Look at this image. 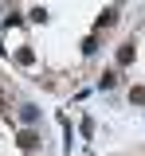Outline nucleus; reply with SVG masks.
I'll use <instances>...</instances> for the list:
<instances>
[{
    "mask_svg": "<svg viewBox=\"0 0 145 156\" xmlns=\"http://www.w3.org/2000/svg\"><path fill=\"white\" fill-rule=\"evenodd\" d=\"M39 105H32V101H28V105H20V121L24 125H28V129H35V125H39Z\"/></svg>",
    "mask_w": 145,
    "mask_h": 156,
    "instance_id": "nucleus-1",
    "label": "nucleus"
},
{
    "mask_svg": "<svg viewBox=\"0 0 145 156\" xmlns=\"http://www.w3.org/2000/svg\"><path fill=\"white\" fill-rule=\"evenodd\" d=\"M16 144H20V148H39V133H35V129H24V133L16 136Z\"/></svg>",
    "mask_w": 145,
    "mask_h": 156,
    "instance_id": "nucleus-2",
    "label": "nucleus"
},
{
    "mask_svg": "<svg viewBox=\"0 0 145 156\" xmlns=\"http://www.w3.org/2000/svg\"><path fill=\"white\" fill-rule=\"evenodd\" d=\"M133 62V43H122L118 47V66H129Z\"/></svg>",
    "mask_w": 145,
    "mask_h": 156,
    "instance_id": "nucleus-3",
    "label": "nucleus"
},
{
    "mask_svg": "<svg viewBox=\"0 0 145 156\" xmlns=\"http://www.w3.org/2000/svg\"><path fill=\"white\" fill-rule=\"evenodd\" d=\"M114 86H118V70H106L98 78V90H114Z\"/></svg>",
    "mask_w": 145,
    "mask_h": 156,
    "instance_id": "nucleus-4",
    "label": "nucleus"
},
{
    "mask_svg": "<svg viewBox=\"0 0 145 156\" xmlns=\"http://www.w3.org/2000/svg\"><path fill=\"white\" fill-rule=\"evenodd\" d=\"M114 23H118V8H106L98 16V27H114Z\"/></svg>",
    "mask_w": 145,
    "mask_h": 156,
    "instance_id": "nucleus-5",
    "label": "nucleus"
},
{
    "mask_svg": "<svg viewBox=\"0 0 145 156\" xmlns=\"http://www.w3.org/2000/svg\"><path fill=\"white\" fill-rule=\"evenodd\" d=\"M16 62H24V66H32V62H35V51H32V47H24L20 55H16Z\"/></svg>",
    "mask_w": 145,
    "mask_h": 156,
    "instance_id": "nucleus-6",
    "label": "nucleus"
},
{
    "mask_svg": "<svg viewBox=\"0 0 145 156\" xmlns=\"http://www.w3.org/2000/svg\"><path fill=\"white\" fill-rule=\"evenodd\" d=\"M28 20H32V23H47V8H32Z\"/></svg>",
    "mask_w": 145,
    "mask_h": 156,
    "instance_id": "nucleus-7",
    "label": "nucleus"
},
{
    "mask_svg": "<svg viewBox=\"0 0 145 156\" xmlns=\"http://www.w3.org/2000/svg\"><path fill=\"white\" fill-rule=\"evenodd\" d=\"M129 101H133V105H145V86H133V90H129Z\"/></svg>",
    "mask_w": 145,
    "mask_h": 156,
    "instance_id": "nucleus-8",
    "label": "nucleus"
},
{
    "mask_svg": "<svg viewBox=\"0 0 145 156\" xmlns=\"http://www.w3.org/2000/svg\"><path fill=\"white\" fill-rule=\"evenodd\" d=\"M94 51H98V39H94V35L83 39V55H94Z\"/></svg>",
    "mask_w": 145,
    "mask_h": 156,
    "instance_id": "nucleus-9",
    "label": "nucleus"
},
{
    "mask_svg": "<svg viewBox=\"0 0 145 156\" xmlns=\"http://www.w3.org/2000/svg\"><path fill=\"white\" fill-rule=\"evenodd\" d=\"M118 4H125V0H118Z\"/></svg>",
    "mask_w": 145,
    "mask_h": 156,
    "instance_id": "nucleus-10",
    "label": "nucleus"
}]
</instances>
